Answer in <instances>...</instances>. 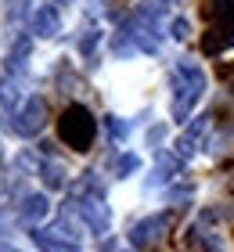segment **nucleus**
I'll return each instance as SVG.
<instances>
[{
    "label": "nucleus",
    "instance_id": "1",
    "mask_svg": "<svg viewBox=\"0 0 234 252\" xmlns=\"http://www.w3.org/2000/svg\"><path fill=\"white\" fill-rule=\"evenodd\" d=\"M94 133H98V123L83 105H68L58 119V137L72 148V152H87L94 144Z\"/></svg>",
    "mask_w": 234,
    "mask_h": 252
},
{
    "label": "nucleus",
    "instance_id": "2",
    "mask_svg": "<svg viewBox=\"0 0 234 252\" xmlns=\"http://www.w3.org/2000/svg\"><path fill=\"white\" fill-rule=\"evenodd\" d=\"M234 43V18H224V22H213V29L202 36V51L205 54H220L224 47Z\"/></svg>",
    "mask_w": 234,
    "mask_h": 252
},
{
    "label": "nucleus",
    "instance_id": "3",
    "mask_svg": "<svg viewBox=\"0 0 234 252\" xmlns=\"http://www.w3.org/2000/svg\"><path fill=\"white\" fill-rule=\"evenodd\" d=\"M43 123H47V105H43V97H29L26 108H22V116H18V130H22V133H40Z\"/></svg>",
    "mask_w": 234,
    "mask_h": 252
},
{
    "label": "nucleus",
    "instance_id": "4",
    "mask_svg": "<svg viewBox=\"0 0 234 252\" xmlns=\"http://www.w3.org/2000/svg\"><path fill=\"white\" fill-rule=\"evenodd\" d=\"M166 223H169V216H151V220H140V223L134 227L130 242H134L137 249H144V245H151V242H159L162 231H166Z\"/></svg>",
    "mask_w": 234,
    "mask_h": 252
},
{
    "label": "nucleus",
    "instance_id": "5",
    "mask_svg": "<svg viewBox=\"0 0 234 252\" xmlns=\"http://www.w3.org/2000/svg\"><path fill=\"white\" fill-rule=\"evenodd\" d=\"M58 29H62L58 11H54L51 4L36 7V15H33V32H40V36H58Z\"/></svg>",
    "mask_w": 234,
    "mask_h": 252
},
{
    "label": "nucleus",
    "instance_id": "6",
    "mask_svg": "<svg viewBox=\"0 0 234 252\" xmlns=\"http://www.w3.org/2000/svg\"><path fill=\"white\" fill-rule=\"evenodd\" d=\"M47 209H51V202H47L43 194H29L26 205H22V220H26V223H40L47 216Z\"/></svg>",
    "mask_w": 234,
    "mask_h": 252
},
{
    "label": "nucleus",
    "instance_id": "7",
    "mask_svg": "<svg viewBox=\"0 0 234 252\" xmlns=\"http://www.w3.org/2000/svg\"><path fill=\"white\" fill-rule=\"evenodd\" d=\"M79 213H83V220L94 227V231H104V227H108V209H104L101 202H83Z\"/></svg>",
    "mask_w": 234,
    "mask_h": 252
},
{
    "label": "nucleus",
    "instance_id": "8",
    "mask_svg": "<svg viewBox=\"0 0 234 252\" xmlns=\"http://www.w3.org/2000/svg\"><path fill=\"white\" fill-rule=\"evenodd\" d=\"M205 15L213 18V22L234 18V0H205Z\"/></svg>",
    "mask_w": 234,
    "mask_h": 252
},
{
    "label": "nucleus",
    "instance_id": "9",
    "mask_svg": "<svg viewBox=\"0 0 234 252\" xmlns=\"http://www.w3.org/2000/svg\"><path fill=\"white\" fill-rule=\"evenodd\" d=\"M43 184L47 188H62L65 184V173H62V166H58V162H47L43 166Z\"/></svg>",
    "mask_w": 234,
    "mask_h": 252
},
{
    "label": "nucleus",
    "instance_id": "10",
    "mask_svg": "<svg viewBox=\"0 0 234 252\" xmlns=\"http://www.w3.org/2000/svg\"><path fill=\"white\" fill-rule=\"evenodd\" d=\"M216 79H220L227 90H234V62H220V65H216Z\"/></svg>",
    "mask_w": 234,
    "mask_h": 252
},
{
    "label": "nucleus",
    "instance_id": "11",
    "mask_svg": "<svg viewBox=\"0 0 234 252\" xmlns=\"http://www.w3.org/2000/svg\"><path fill=\"white\" fill-rule=\"evenodd\" d=\"M134 169H137V155H123L119 162H115V173H119V177L123 173H134Z\"/></svg>",
    "mask_w": 234,
    "mask_h": 252
},
{
    "label": "nucleus",
    "instance_id": "12",
    "mask_svg": "<svg viewBox=\"0 0 234 252\" xmlns=\"http://www.w3.org/2000/svg\"><path fill=\"white\" fill-rule=\"evenodd\" d=\"M187 32H191V22H187V18H173V36L187 40Z\"/></svg>",
    "mask_w": 234,
    "mask_h": 252
},
{
    "label": "nucleus",
    "instance_id": "13",
    "mask_svg": "<svg viewBox=\"0 0 234 252\" xmlns=\"http://www.w3.org/2000/svg\"><path fill=\"white\" fill-rule=\"evenodd\" d=\"M26 54H29V40H18V47L11 51V65H22V62H26Z\"/></svg>",
    "mask_w": 234,
    "mask_h": 252
},
{
    "label": "nucleus",
    "instance_id": "14",
    "mask_svg": "<svg viewBox=\"0 0 234 252\" xmlns=\"http://www.w3.org/2000/svg\"><path fill=\"white\" fill-rule=\"evenodd\" d=\"M0 101H4V105H15L18 101V94L11 90V83H4V79H0Z\"/></svg>",
    "mask_w": 234,
    "mask_h": 252
},
{
    "label": "nucleus",
    "instance_id": "15",
    "mask_svg": "<svg viewBox=\"0 0 234 252\" xmlns=\"http://www.w3.org/2000/svg\"><path fill=\"white\" fill-rule=\"evenodd\" d=\"M108 130H112V137H126V126L119 119H108Z\"/></svg>",
    "mask_w": 234,
    "mask_h": 252
},
{
    "label": "nucleus",
    "instance_id": "16",
    "mask_svg": "<svg viewBox=\"0 0 234 252\" xmlns=\"http://www.w3.org/2000/svg\"><path fill=\"white\" fill-rule=\"evenodd\" d=\"M0 252H18V249H7V245H4V249H0Z\"/></svg>",
    "mask_w": 234,
    "mask_h": 252
}]
</instances>
